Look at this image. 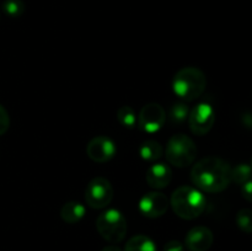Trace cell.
<instances>
[{
  "mask_svg": "<svg viewBox=\"0 0 252 251\" xmlns=\"http://www.w3.org/2000/svg\"><path fill=\"white\" fill-rule=\"evenodd\" d=\"M191 180L199 191L218 193L230 185L231 166L218 157H203L192 167Z\"/></svg>",
  "mask_w": 252,
  "mask_h": 251,
  "instance_id": "obj_1",
  "label": "cell"
},
{
  "mask_svg": "<svg viewBox=\"0 0 252 251\" xmlns=\"http://www.w3.org/2000/svg\"><path fill=\"white\" fill-rule=\"evenodd\" d=\"M207 78L201 69L186 66L177 71L172 79V91L185 102H191L204 93Z\"/></svg>",
  "mask_w": 252,
  "mask_h": 251,
  "instance_id": "obj_2",
  "label": "cell"
},
{
  "mask_svg": "<svg viewBox=\"0 0 252 251\" xmlns=\"http://www.w3.org/2000/svg\"><path fill=\"white\" fill-rule=\"evenodd\" d=\"M207 199L202 191L192 186H181L172 193L170 204L177 217L186 220L196 219L203 213Z\"/></svg>",
  "mask_w": 252,
  "mask_h": 251,
  "instance_id": "obj_3",
  "label": "cell"
},
{
  "mask_svg": "<svg viewBox=\"0 0 252 251\" xmlns=\"http://www.w3.org/2000/svg\"><path fill=\"white\" fill-rule=\"evenodd\" d=\"M167 161L176 167H187L197 157V147L186 134H175L169 139L165 149Z\"/></svg>",
  "mask_w": 252,
  "mask_h": 251,
  "instance_id": "obj_4",
  "label": "cell"
},
{
  "mask_svg": "<svg viewBox=\"0 0 252 251\" xmlns=\"http://www.w3.org/2000/svg\"><path fill=\"white\" fill-rule=\"evenodd\" d=\"M96 229L108 243L117 244L121 243L127 234V220L118 209H107L96 219Z\"/></svg>",
  "mask_w": 252,
  "mask_h": 251,
  "instance_id": "obj_5",
  "label": "cell"
},
{
  "mask_svg": "<svg viewBox=\"0 0 252 251\" xmlns=\"http://www.w3.org/2000/svg\"><path fill=\"white\" fill-rule=\"evenodd\" d=\"M113 199V187L106 177L98 176L91 180L85 189V201L90 208H106Z\"/></svg>",
  "mask_w": 252,
  "mask_h": 251,
  "instance_id": "obj_6",
  "label": "cell"
},
{
  "mask_svg": "<svg viewBox=\"0 0 252 251\" xmlns=\"http://www.w3.org/2000/svg\"><path fill=\"white\" fill-rule=\"evenodd\" d=\"M189 129L193 134L206 135L213 128L216 122V111L212 105L206 102H201L189 110Z\"/></svg>",
  "mask_w": 252,
  "mask_h": 251,
  "instance_id": "obj_7",
  "label": "cell"
},
{
  "mask_svg": "<svg viewBox=\"0 0 252 251\" xmlns=\"http://www.w3.org/2000/svg\"><path fill=\"white\" fill-rule=\"evenodd\" d=\"M165 120H166V113L159 103H148L140 110L138 115V127L140 130L145 133H157L164 126Z\"/></svg>",
  "mask_w": 252,
  "mask_h": 251,
  "instance_id": "obj_8",
  "label": "cell"
},
{
  "mask_svg": "<svg viewBox=\"0 0 252 251\" xmlns=\"http://www.w3.org/2000/svg\"><path fill=\"white\" fill-rule=\"evenodd\" d=\"M117 153L116 143L106 135H97L89 142L86 154L93 161L106 162L113 159Z\"/></svg>",
  "mask_w": 252,
  "mask_h": 251,
  "instance_id": "obj_9",
  "label": "cell"
},
{
  "mask_svg": "<svg viewBox=\"0 0 252 251\" xmlns=\"http://www.w3.org/2000/svg\"><path fill=\"white\" fill-rule=\"evenodd\" d=\"M169 199L161 192H149L139 202V211L147 218H159L166 213Z\"/></svg>",
  "mask_w": 252,
  "mask_h": 251,
  "instance_id": "obj_10",
  "label": "cell"
},
{
  "mask_svg": "<svg viewBox=\"0 0 252 251\" xmlns=\"http://www.w3.org/2000/svg\"><path fill=\"white\" fill-rule=\"evenodd\" d=\"M214 241L212 230L207 226L198 225L192 228L185 239V246L189 251H208Z\"/></svg>",
  "mask_w": 252,
  "mask_h": 251,
  "instance_id": "obj_11",
  "label": "cell"
},
{
  "mask_svg": "<svg viewBox=\"0 0 252 251\" xmlns=\"http://www.w3.org/2000/svg\"><path fill=\"white\" fill-rule=\"evenodd\" d=\"M172 179V171L169 165L157 162L148 169L145 180L152 188L162 189L169 186Z\"/></svg>",
  "mask_w": 252,
  "mask_h": 251,
  "instance_id": "obj_12",
  "label": "cell"
},
{
  "mask_svg": "<svg viewBox=\"0 0 252 251\" xmlns=\"http://www.w3.org/2000/svg\"><path fill=\"white\" fill-rule=\"evenodd\" d=\"M86 213L85 206L80 202L70 201L66 202L61 209V217L65 223L75 224L84 218Z\"/></svg>",
  "mask_w": 252,
  "mask_h": 251,
  "instance_id": "obj_13",
  "label": "cell"
},
{
  "mask_svg": "<svg viewBox=\"0 0 252 251\" xmlns=\"http://www.w3.org/2000/svg\"><path fill=\"white\" fill-rule=\"evenodd\" d=\"M162 153H164V148L157 140H145L139 148L140 157L145 161H158L159 159H161Z\"/></svg>",
  "mask_w": 252,
  "mask_h": 251,
  "instance_id": "obj_14",
  "label": "cell"
},
{
  "mask_svg": "<svg viewBox=\"0 0 252 251\" xmlns=\"http://www.w3.org/2000/svg\"><path fill=\"white\" fill-rule=\"evenodd\" d=\"M125 251H158V249L149 236L139 234L127 241Z\"/></svg>",
  "mask_w": 252,
  "mask_h": 251,
  "instance_id": "obj_15",
  "label": "cell"
},
{
  "mask_svg": "<svg viewBox=\"0 0 252 251\" xmlns=\"http://www.w3.org/2000/svg\"><path fill=\"white\" fill-rule=\"evenodd\" d=\"M189 108L185 102H177L174 103L170 108L169 118L170 122L175 126H181L182 123L186 122L189 120Z\"/></svg>",
  "mask_w": 252,
  "mask_h": 251,
  "instance_id": "obj_16",
  "label": "cell"
},
{
  "mask_svg": "<svg viewBox=\"0 0 252 251\" xmlns=\"http://www.w3.org/2000/svg\"><path fill=\"white\" fill-rule=\"evenodd\" d=\"M117 120L120 121V123L123 127L132 129V128L137 126L138 116L130 106H122L117 111Z\"/></svg>",
  "mask_w": 252,
  "mask_h": 251,
  "instance_id": "obj_17",
  "label": "cell"
},
{
  "mask_svg": "<svg viewBox=\"0 0 252 251\" xmlns=\"http://www.w3.org/2000/svg\"><path fill=\"white\" fill-rule=\"evenodd\" d=\"M252 179V167L250 164L241 162L231 169V181L236 185H243Z\"/></svg>",
  "mask_w": 252,
  "mask_h": 251,
  "instance_id": "obj_18",
  "label": "cell"
},
{
  "mask_svg": "<svg viewBox=\"0 0 252 251\" xmlns=\"http://www.w3.org/2000/svg\"><path fill=\"white\" fill-rule=\"evenodd\" d=\"M236 225L241 231L246 234L252 233V209H240L236 214Z\"/></svg>",
  "mask_w": 252,
  "mask_h": 251,
  "instance_id": "obj_19",
  "label": "cell"
},
{
  "mask_svg": "<svg viewBox=\"0 0 252 251\" xmlns=\"http://www.w3.org/2000/svg\"><path fill=\"white\" fill-rule=\"evenodd\" d=\"M2 10L10 17H20L25 11V4L22 0H5Z\"/></svg>",
  "mask_w": 252,
  "mask_h": 251,
  "instance_id": "obj_20",
  "label": "cell"
},
{
  "mask_svg": "<svg viewBox=\"0 0 252 251\" xmlns=\"http://www.w3.org/2000/svg\"><path fill=\"white\" fill-rule=\"evenodd\" d=\"M10 127V117L7 111L2 105H0V135L5 134Z\"/></svg>",
  "mask_w": 252,
  "mask_h": 251,
  "instance_id": "obj_21",
  "label": "cell"
},
{
  "mask_svg": "<svg viewBox=\"0 0 252 251\" xmlns=\"http://www.w3.org/2000/svg\"><path fill=\"white\" fill-rule=\"evenodd\" d=\"M241 194L248 202H252V179L241 185Z\"/></svg>",
  "mask_w": 252,
  "mask_h": 251,
  "instance_id": "obj_22",
  "label": "cell"
},
{
  "mask_svg": "<svg viewBox=\"0 0 252 251\" xmlns=\"http://www.w3.org/2000/svg\"><path fill=\"white\" fill-rule=\"evenodd\" d=\"M164 251H185V246L179 240H170L165 244Z\"/></svg>",
  "mask_w": 252,
  "mask_h": 251,
  "instance_id": "obj_23",
  "label": "cell"
},
{
  "mask_svg": "<svg viewBox=\"0 0 252 251\" xmlns=\"http://www.w3.org/2000/svg\"><path fill=\"white\" fill-rule=\"evenodd\" d=\"M101 251H122V250H121L117 245H108V246H105Z\"/></svg>",
  "mask_w": 252,
  "mask_h": 251,
  "instance_id": "obj_24",
  "label": "cell"
},
{
  "mask_svg": "<svg viewBox=\"0 0 252 251\" xmlns=\"http://www.w3.org/2000/svg\"><path fill=\"white\" fill-rule=\"evenodd\" d=\"M250 165H251V167H252V157H251V162H250Z\"/></svg>",
  "mask_w": 252,
  "mask_h": 251,
  "instance_id": "obj_25",
  "label": "cell"
}]
</instances>
